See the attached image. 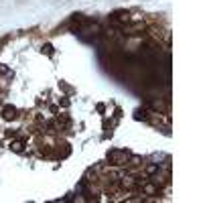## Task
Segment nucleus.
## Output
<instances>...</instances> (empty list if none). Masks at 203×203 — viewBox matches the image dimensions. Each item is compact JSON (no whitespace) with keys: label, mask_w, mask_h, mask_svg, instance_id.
<instances>
[{"label":"nucleus","mask_w":203,"mask_h":203,"mask_svg":"<svg viewBox=\"0 0 203 203\" xmlns=\"http://www.w3.org/2000/svg\"><path fill=\"white\" fill-rule=\"evenodd\" d=\"M14 116H16V110H14V108H10V106H6V108H4V118H6V120H10V118H14Z\"/></svg>","instance_id":"obj_1"},{"label":"nucleus","mask_w":203,"mask_h":203,"mask_svg":"<svg viewBox=\"0 0 203 203\" xmlns=\"http://www.w3.org/2000/svg\"><path fill=\"white\" fill-rule=\"evenodd\" d=\"M12 148H14V150H22V142H14Z\"/></svg>","instance_id":"obj_2"}]
</instances>
